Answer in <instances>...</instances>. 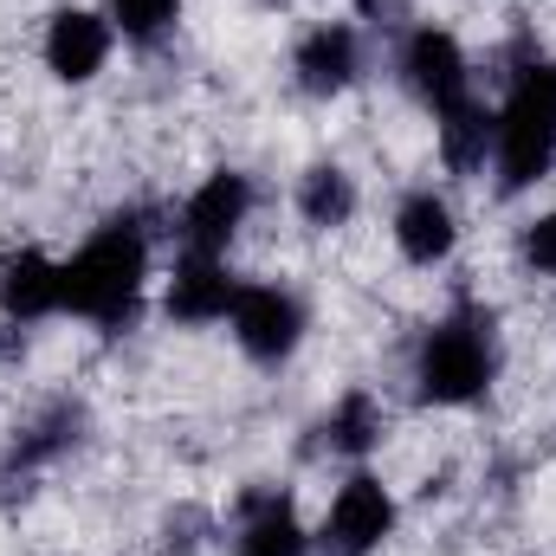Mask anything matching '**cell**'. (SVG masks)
<instances>
[{"mask_svg":"<svg viewBox=\"0 0 556 556\" xmlns=\"http://www.w3.org/2000/svg\"><path fill=\"white\" fill-rule=\"evenodd\" d=\"M142 278H149V240H142V227L137 220H111V227H98L59 266V311L117 330V324L137 317Z\"/></svg>","mask_w":556,"mask_h":556,"instance_id":"6da1fadb","label":"cell"},{"mask_svg":"<svg viewBox=\"0 0 556 556\" xmlns=\"http://www.w3.org/2000/svg\"><path fill=\"white\" fill-rule=\"evenodd\" d=\"M492 162H498V188L525 194L531 181H544L556 162V65L531 59L511 78V98L498 111V137H492Z\"/></svg>","mask_w":556,"mask_h":556,"instance_id":"7a4b0ae2","label":"cell"},{"mask_svg":"<svg viewBox=\"0 0 556 556\" xmlns=\"http://www.w3.org/2000/svg\"><path fill=\"white\" fill-rule=\"evenodd\" d=\"M492 369H498V356H492V317L485 311H453L420 343L415 389H420V402H433V408H466V402H479L492 389Z\"/></svg>","mask_w":556,"mask_h":556,"instance_id":"3957f363","label":"cell"},{"mask_svg":"<svg viewBox=\"0 0 556 556\" xmlns=\"http://www.w3.org/2000/svg\"><path fill=\"white\" fill-rule=\"evenodd\" d=\"M395 531V498L382 479L356 472L337 485L330 511H324V556H376Z\"/></svg>","mask_w":556,"mask_h":556,"instance_id":"277c9868","label":"cell"},{"mask_svg":"<svg viewBox=\"0 0 556 556\" xmlns=\"http://www.w3.org/2000/svg\"><path fill=\"white\" fill-rule=\"evenodd\" d=\"M233 337L253 363H285L304 337V304L285 291V285H240L233 298Z\"/></svg>","mask_w":556,"mask_h":556,"instance_id":"5b68a950","label":"cell"},{"mask_svg":"<svg viewBox=\"0 0 556 556\" xmlns=\"http://www.w3.org/2000/svg\"><path fill=\"white\" fill-rule=\"evenodd\" d=\"M247 214H253V181L233 175V168L207 175V181L188 194V207H181V240H188V253H227L233 233L247 227Z\"/></svg>","mask_w":556,"mask_h":556,"instance_id":"8992f818","label":"cell"},{"mask_svg":"<svg viewBox=\"0 0 556 556\" xmlns=\"http://www.w3.org/2000/svg\"><path fill=\"white\" fill-rule=\"evenodd\" d=\"M402 72H408V91H415L433 117L453 111L459 98H472V91H466V52H459V39L440 33V26H420L415 39L402 46Z\"/></svg>","mask_w":556,"mask_h":556,"instance_id":"52a82bcc","label":"cell"},{"mask_svg":"<svg viewBox=\"0 0 556 556\" xmlns=\"http://www.w3.org/2000/svg\"><path fill=\"white\" fill-rule=\"evenodd\" d=\"M104 59H111V20L85 7H59L46 26V72L65 85H85L104 72Z\"/></svg>","mask_w":556,"mask_h":556,"instance_id":"ba28073f","label":"cell"},{"mask_svg":"<svg viewBox=\"0 0 556 556\" xmlns=\"http://www.w3.org/2000/svg\"><path fill=\"white\" fill-rule=\"evenodd\" d=\"M233 298H240V278L227 273L220 253H188L168 278L162 304L175 324H220V317H233Z\"/></svg>","mask_w":556,"mask_h":556,"instance_id":"9c48e42d","label":"cell"},{"mask_svg":"<svg viewBox=\"0 0 556 556\" xmlns=\"http://www.w3.org/2000/svg\"><path fill=\"white\" fill-rule=\"evenodd\" d=\"M395 247H402V260H415V266H440V260L459 247L453 207H446L433 188H420V194H408V201L395 207Z\"/></svg>","mask_w":556,"mask_h":556,"instance_id":"30bf717a","label":"cell"},{"mask_svg":"<svg viewBox=\"0 0 556 556\" xmlns=\"http://www.w3.org/2000/svg\"><path fill=\"white\" fill-rule=\"evenodd\" d=\"M356 72H363V46H356V33H350L343 20L304 33V46H298V78H304V91L330 98V91H343Z\"/></svg>","mask_w":556,"mask_h":556,"instance_id":"8fae6325","label":"cell"},{"mask_svg":"<svg viewBox=\"0 0 556 556\" xmlns=\"http://www.w3.org/2000/svg\"><path fill=\"white\" fill-rule=\"evenodd\" d=\"M0 311L13 317V324H39V317H52L59 311V260H46V253H13L7 266H0Z\"/></svg>","mask_w":556,"mask_h":556,"instance_id":"7c38bea8","label":"cell"},{"mask_svg":"<svg viewBox=\"0 0 556 556\" xmlns=\"http://www.w3.org/2000/svg\"><path fill=\"white\" fill-rule=\"evenodd\" d=\"M492 137H498V117L479 98H459L453 111H440V155H446V168H459V175L485 168Z\"/></svg>","mask_w":556,"mask_h":556,"instance_id":"4fadbf2b","label":"cell"},{"mask_svg":"<svg viewBox=\"0 0 556 556\" xmlns=\"http://www.w3.org/2000/svg\"><path fill=\"white\" fill-rule=\"evenodd\" d=\"M298 214L311 227H343L356 214V181L337 168V162H317L304 181H298Z\"/></svg>","mask_w":556,"mask_h":556,"instance_id":"5bb4252c","label":"cell"},{"mask_svg":"<svg viewBox=\"0 0 556 556\" xmlns=\"http://www.w3.org/2000/svg\"><path fill=\"white\" fill-rule=\"evenodd\" d=\"M233 556H304V525L291 518L285 498H260L247 531H240V544H233Z\"/></svg>","mask_w":556,"mask_h":556,"instance_id":"9a60e30c","label":"cell"},{"mask_svg":"<svg viewBox=\"0 0 556 556\" xmlns=\"http://www.w3.org/2000/svg\"><path fill=\"white\" fill-rule=\"evenodd\" d=\"M324 440H330V453H350V459H363L376 440H382V408H376V395H343L330 420H324Z\"/></svg>","mask_w":556,"mask_h":556,"instance_id":"2e32d148","label":"cell"},{"mask_svg":"<svg viewBox=\"0 0 556 556\" xmlns=\"http://www.w3.org/2000/svg\"><path fill=\"white\" fill-rule=\"evenodd\" d=\"M175 13H181V0H111V26L137 46H155L175 26Z\"/></svg>","mask_w":556,"mask_h":556,"instance_id":"e0dca14e","label":"cell"},{"mask_svg":"<svg viewBox=\"0 0 556 556\" xmlns=\"http://www.w3.org/2000/svg\"><path fill=\"white\" fill-rule=\"evenodd\" d=\"M525 260H531L538 273L556 278V207H551V214H538V220L525 227Z\"/></svg>","mask_w":556,"mask_h":556,"instance_id":"ac0fdd59","label":"cell"}]
</instances>
